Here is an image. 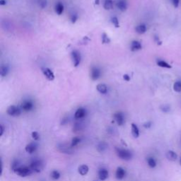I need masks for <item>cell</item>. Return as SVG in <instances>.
I'll list each match as a JSON object with an SVG mask.
<instances>
[{
	"label": "cell",
	"mask_w": 181,
	"mask_h": 181,
	"mask_svg": "<svg viewBox=\"0 0 181 181\" xmlns=\"http://www.w3.org/2000/svg\"><path fill=\"white\" fill-rule=\"evenodd\" d=\"M116 153L119 158H120L123 160L125 161H129L132 159V153L129 150L125 149V148H115Z\"/></svg>",
	"instance_id": "6da1fadb"
},
{
	"label": "cell",
	"mask_w": 181,
	"mask_h": 181,
	"mask_svg": "<svg viewBox=\"0 0 181 181\" xmlns=\"http://www.w3.org/2000/svg\"><path fill=\"white\" fill-rule=\"evenodd\" d=\"M13 172L17 174L18 176L21 178H25L29 176L30 175L33 173V171L30 167L27 166H19L17 168H16Z\"/></svg>",
	"instance_id": "7a4b0ae2"
},
{
	"label": "cell",
	"mask_w": 181,
	"mask_h": 181,
	"mask_svg": "<svg viewBox=\"0 0 181 181\" xmlns=\"http://www.w3.org/2000/svg\"><path fill=\"white\" fill-rule=\"evenodd\" d=\"M29 167L31 168L33 172L40 173L44 168V163L42 160L36 159L31 162Z\"/></svg>",
	"instance_id": "3957f363"
},
{
	"label": "cell",
	"mask_w": 181,
	"mask_h": 181,
	"mask_svg": "<svg viewBox=\"0 0 181 181\" xmlns=\"http://www.w3.org/2000/svg\"><path fill=\"white\" fill-rule=\"evenodd\" d=\"M21 112H22V110H21V108L13 105H10L7 110V114L10 116H12V117H18L21 114Z\"/></svg>",
	"instance_id": "277c9868"
},
{
	"label": "cell",
	"mask_w": 181,
	"mask_h": 181,
	"mask_svg": "<svg viewBox=\"0 0 181 181\" xmlns=\"http://www.w3.org/2000/svg\"><path fill=\"white\" fill-rule=\"evenodd\" d=\"M72 63L75 67H77L81 63V60H82V56L79 52L77 50H73L71 54Z\"/></svg>",
	"instance_id": "5b68a950"
},
{
	"label": "cell",
	"mask_w": 181,
	"mask_h": 181,
	"mask_svg": "<svg viewBox=\"0 0 181 181\" xmlns=\"http://www.w3.org/2000/svg\"><path fill=\"white\" fill-rule=\"evenodd\" d=\"M34 104L31 100H25L21 105V108L25 112H29L33 109Z\"/></svg>",
	"instance_id": "8992f818"
},
{
	"label": "cell",
	"mask_w": 181,
	"mask_h": 181,
	"mask_svg": "<svg viewBox=\"0 0 181 181\" xmlns=\"http://www.w3.org/2000/svg\"><path fill=\"white\" fill-rule=\"evenodd\" d=\"M90 76L93 81H97L101 77V70L98 67H93L91 69Z\"/></svg>",
	"instance_id": "52a82bcc"
},
{
	"label": "cell",
	"mask_w": 181,
	"mask_h": 181,
	"mask_svg": "<svg viewBox=\"0 0 181 181\" xmlns=\"http://www.w3.org/2000/svg\"><path fill=\"white\" fill-rule=\"evenodd\" d=\"M58 149L60 152L63 153H67V154H72L74 153V150H73L71 146H67V144H61L58 146Z\"/></svg>",
	"instance_id": "ba28073f"
},
{
	"label": "cell",
	"mask_w": 181,
	"mask_h": 181,
	"mask_svg": "<svg viewBox=\"0 0 181 181\" xmlns=\"http://www.w3.org/2000/svg\"><path fill=\"white\" fill-rule=\"evenodd\" d=\"M114 119L119 126H123L125 122V116L122 112H117L114 114Z\"/></svg>",
	"instance_id": "9c48e42d"
},
{
	"label": "cell",
	"mask_w": 181,
	"mask_h": 181,
	"mask_svg": "<svg viewBox=\"0 0 181 181\" xmlns=\"http://www.w3.org/2000/svg\"><path fill=\"white\" fill-rule=\"evenodd\" d=\"M42 71H43V74H44V76L46 77V79L52 82V81L55 79V74H54L53 72L50 69L48 68V67H45V68L42 69Z\"/></svg>",
	"instance_id": "30bf717a"
},
{
	"label": "cell",
	"mask_w": 181,
	"mask_h": 181,
	"mask_svg": "<svg viewBox=\"0 0 181 181\" xmlns=\"http://www.w3.org/2000/svg\"><path fill=\"white\" fill-rule=\"evenodd\" d=\"M86 115V110L83 108H78L76 112L74 113V118L77 120H80V119H82L85 117Z\"/></svg>",
	"instance_id": "8fae6325"
},
{
	"label": "cell",
	"mask_w": 181,
	"mask_h": 181,
	"mask_svg": "<svg viewBox=\"0 0 181 181\" xmlns=\"http://www.w3.org/2000/svg\"><path fill=\"white\" fill-rule=\"evenodd\" d=\"M125 175H126L125 170L123 168H122V167H118L115 171L116 178H117V179L119 180H123V178L125 177Z\"/></svg>",
	"instance_id": "7c38bea8"
},
{
	"label": "cell",
	"mask_w": 181,
	"mask_h": 181,
	"mask_svg": "<svg viewBox=\"0 0 181 181\" xmlns=\"http://www.w3.org/2000/svg\"><path fill=\"white\" fill-rule=\"evenodd\" d=\"M37 148H38V145H37L36 143V142H31V143H30V144H27L26 146L25 150L27 153L31 154V153H33L36 152Z\"/></svg>",
	"instance_id": "4fadbf2b"
},
{
	"label": "cell",
	"mask_w": 181,
	"mask_h": 181,
	"mask_svg": "<svg viewBox=\"0 0 181 181\" xmlns=\"http://www.w3.org/2000/svg\"><path fill=\"white\" fill-rule=\"evenodd\" d=\"M108 176H109V172L107 169L101 168V169L99 170L98 178H99L100 180H102V181H104V180L108 179Z\"/></svg>",
	"instance_id": "5bb4252c"
},
{
	"label": "cell",
	"mask_w": 181,
	"mask_h": 181,
	"mask_svg": "<svg viewBox=\"0 0 181 181\" xmlns=\"http://www.w3.org/2000/svg\"><path fill=\"white\" fill-rule=\"evenodd\" d=\"M116 5L118 9L121 12H125L128 9V2L126 0H118Z\"/></svg>",
	"instance_id": "9a60e30c"
},
{
	"label": "cell",
	"mask_w": 181,
	"mask_h": 181,
	"mask_svg": "<svg viewBox=\"0 0 181 181\" xmlns=\"http://www.w3.org/2000/svg\"><path fill=\"white\" fill-rule=\"evenodd\" d=\"M142 48V43L139 41H137V40H133L131 43L130 45V50L133 52H135V51H138L140 50Z\"/></svg>",
	"instance_id": "2e32d148"
},
{
	"label": "cell",
	"mask_w": 181,
	"mask_h": 181,
	"mask_svg": "<svg viewBox=\"0 0 181 181\" xmlns=\"http://www.w3.org/2000/svg\"><path fill=\"white\" fill-rule=\"evenodd\" d=\"M96 89L101 94H106L108 91V86L105 83H98L96 86Z\"/></svg>",
	"instance_id": "e0dca14e"
},
{
	"label": "cell",
	"mask_w": 181,
	"mask_h": 181,
	"mask_svg": "<svg viewBox=\"0 0 181 181\" xmlns=\"http://www.w3.org/2000/svg\"><path fill=\"white\" fill-rule=\"evenodd\" d=\"M64 7L62 2H58L55 6V12L58 15H62L64 12Z\"/></svg>",
	"instance_id": "ac0fdd59"
},
{
	"label": "cell",
	"mask_w": 181,
	"mask_h": 181,
	"mask_svg": "<svg viewBox=\"0 0 181 181\" xmlns=\"http://www.w3.org/2000/svg\"><path fill=\"white\" fill-rule=\"evenodd\" d=\"M131 131H132V134L134 138H138V137H139V129L136 124L132 123Z\"/></svg>",
	"instance_id": "d6986e66"
},
{
	"label": "cell",
	"mask_w": 181,
	"mask_h": 181,
	"mask_svg": "<svg viewBox=\"0 0 181 181\" xmlns=\"http://www.w3.org/2000/svg\"><path fill=\"white\" fill-rule=\"evenodd\" d=\"M89 171V168L87 165L83 164L82 166H80L79 168H78V173L82 176H84V175H87Z\"/></svg>",
	"instance_id": "ffe728a7"
},
{
	"label": "cell",
	"mask_w": 181,
	"mask_h": 181,
	"mask_svg": "<svg viewBox=\"0 0 181 181\" xmlns=\"http://www.w3.org/2000/svg\"><path fill=\"white\" fill-rule=\"evenodd\" d=\"M9 72V67L7 64H2L0 68V75L2 77H7Z\"/></svg>",
	"instance_id": "44dd1931"
},
{
	"label": "cell",
	"mask_w": 181,
	"mask_h": 181,
	"mask_svg": "<svg viewBox=\"0 0 181 181\" xmlns=\"http://www.w3.org/2000/svg\"><path fill=\"white\" fill-rule=\"evenodd\" d=\"M108 147V145L106 142H101L100 143H98V145H97L96 148H97V150H98V152L103 153L107 150Z\"/></svg>",
	"instance_id": "7402d4cb"
},
{
	"label": "cell",
	"mask_w": 181,
	"mask_h": 181,
	"mask_svg": "<svg viewBox=\"0 0 181 181\" xmlns=\"http://www.w3.org/2000/svg\"><path fill=\"white\" fill-rule=\"evenodd\" d=\"M166 158L170 161H175L178 159V155L173 151H168L166 153Z\"/></svg>",
	"instance_id": "603a6c76"
},
{
	"label": "cell",
	"mask_w": 181,
	"mask_h": 181,
	"mask_svg": "<svg viewBox=\"0 0 181 181\" xmlns=\"http://www.w3.org/2000/svg\"><path fill=\"white\" fill-rule=\"evenodd\" d=\"M147 26L145 25V24H139V25L137 26L136 28H135V31L137 33L139 34H144L146 32H147Z\"/></svg>",
	"instance_id": "cb8c5ba5"
},
{
	"label": "cell",
	"mask_w": 181,
	"mask_h": 181,
	"mask_svg": "<svg viewBox=\"0 0 181 181\" xmlns=\"http://www.w3.org/2000/svg\"><path fill=\"white\" fill-rule=\"evenodd\" d=\"M147 162L148 166L152 168H154L156 167V165H157V163H156V161L155 160V158L153 157H152V156H149L147 158Z\"/></svg>",
	"instance_id": "d4e9b609"
},
{
	"label": "cell",
	"mask_w": 181,
	"mask_h": 181,
	"mask_svg": "<svg viewBox=\"0 0 181 181\" xmlns=\"http://www.w3.org/2000/svg\"><path fill=\"white\" fill-rule=\"evenodd\" d=\"M103 7L106 10H111L113 8V0H105L103 3Z\"/></svg>",
	"instance_id": "484cf974"
},
{
	"label": "cell",
	"mask_w": 181,
	"mask_h": 181,
	"mask_svg": "<svg viewBox=\"0 0 181 181\" xmlns=\"http://www.w3.org/2000/svg\"><path fill=\"white\" fill-rule=\"evenodd\" d=\"M50 176H51V178H52L53 180H58L59 179V178H60L61 174L58 171H57V170H54V171L51 172Z\"/></svg>",
	"instance_id": "4316f807"
},
{
	"label": "cell",
	"mask_w": 181,
	"mask_h": 181,
	"mask_svg": "<svg viewBox=\"0 0 181 181\" xmlns=\"http://www.w3.org/2000/svg\"><path fill=\"white\" fill-rule=\"evenodd\" d=\"M157 65L161 67H163V68H168V69L171 68V65H170L168 63H167L166 62H165L163 60H158Z\"/></svg>",
	"instance_id": "83f0119b"
},
{
	"label": "cell",
	"mask_w": 181,
	"mask_h": 181,
	"mask_svg": "<svg viewBox=\"0 0 181 181\" xmlns=\"http://www.w3.org/2000/svg\"><path fill=\"white\" fill-rule=\"evenodd\" d=\"M173 89L175 92L180 93L181 92V81H177L173 84Z\"/></svg>",
	"instance_id": "f1b7e54d"
},
{
	"label": "cell",
	"mask_w": 181,
	"mask_h": 181,
	"mask_svg": "<svg viewBox=\"0 0 181 181\" xmlns=\"http://www.w3.org/2000/svg\"><path fill=\"white\" fill-rule=\"evenodd\" d=\"M80 142H81V139L79 138V137H75L72 139L71 144H70V146H71L72 148H74V147H76V146H77L78 144H79V143H80Z\"/></svg>",
	"instance_id": "f546056e"
},
{
	"label": "cell",
	"mask_w": 181,
	"mask_h": 181,
	"mask_svg": "<svg viewBox=\"0 0 181 181\" xmlns=\"http://www.w3.org/2000/svg\"><path fill=\"white\" fill-rule=\"evenodd\" d=\"M102 43H104V44H108V43H110V39L109 38L108 36L106 33H103L102 34Z\"/></svg>",
	"instance_id": "4dcf8cb0"
},
{
	"label": "cell",
	"mask_w": 181,
	"mask_h": 181,
	"mask_svg": "<svg viewBox=\"0 0 181 181\" xmlns=\"http://www.w3.org/2000/svg\"><path fill=\"white\" fill-rule=\"evenodd\" d=\"M111 22L113 24V26L115 27V28H119V27H120V23H119V20L116 17H113L111 18Z\"/></svg>",
	"instance_id": "1f68e13d"
},
{
	"label": "cell",
	"mask_w": 181,
	"mask_h": 181,
	"mask_svg": "<svg viewBox=\"0 0 181 181\" xmlns=\"http://www.w3.org/2000/svg\"><path fill=\"white\" fill-rule=\"evenodd\" d=\"M161 110L162 112L167 113L171 110V107H170L168 105H163L161 106Z\"/></svg>",
	"instance_id": "d6a6232c"
},
{
	"label": "cell",
	"mask_w": 181,
	"mask_h": 181,
	"mask_svg": "<svg viewBox=\"0 0 181 181\" xmlns=\"http://www.w3.org/2000/svg\"><path fill=\"white\" fill-rule=\"evenodd\" d=\"M31 136L34 141H38V140L40 139V134H38V132H33L31 134Z\"/></svg>",
	"instance_id": "836d02e7"
},
{
	"label": "cell",
	"mask_w": 181,
	"mask_h": 181,
	"mask_svg": "<svg viewBox=\"0 0 181 181\" xmlns=\"http://www.w3.org/2000/svg\"><path fill=\"white\" fill-rule=\"evenodd\" d=\"M70 19H71V21H72V23H76V21L78 19V16L77 14H72L71 16V18H70Z\"/></svg>",
	"instance_id": "e575fe53"
},
{
	"label": "cell",
	"mask_w": 181,
	"mask_h": 181,
	"mask_svg": "<svg viewBox=\"0 0 181 181\" xmlns=\"http://www.w3.org/2000/svg\"><path fill=\"white\" fill-rule=\"evenodd\" d=\"M172 4L173 5L174 7L177 8L179 6V3H180V0H171Z\"/></svg>",
	"instance_id": "d590c367"
},
{
	"label": "cell",
	"mask_w": 181,
	"mask_h": 181,
	"mask_svg": "<svg viewBox=\"0 0 181 181\" xmlns=\"http://www.w3.org/2000/svg\"><path fill=\"white\" fill-rule=\"evenodd\" d=\"M152 123L151 122H147L144 124V128L146 129H149L152 127Z\"/></svg>",
	"instance_id": "8d00e7d4"
},
{
	"label": "cell",
	"mask_w": 181,
	"mask_h": 181,
	"mask_svg": "<svg viewBox=\"0 0 181 181\" xmlns=\"http://www.w3.org/2000/svg\"><path fill=\"white\" fill-rule=\"evenodd\" d=\"M123 79L128 82H129V81H130L131 78H130V76H129V75H128V74H124L123 75Z\"/></svg>",
	"instance_id": "74e56055"
},
{
	"label": "cell",
	"mask_w": 181,
	"mask_h": 181,
	"mask_svg": "<svg viewBox=\"0 0 181 181\" xmlns=\"http://www.w3.org/2000/svg\"><path fill=\"white\" fill-rule=\"evenodd\" d=\"M82 124H79V123H77L76 125L74 126V129H76V130H80V129H82Z\"/></svg>",
	"instance_id": "f35d334b"
},
{
	"label": "cell",
	"mask_w": 181,
	"mask_h": 181,
	"mask_svg": "<svg viewBox=\"0 0 181 181\" xmlns=\"http://www.w3.org/2000/svg\"><path fill=\"white\" fill-rule=\"evenodd\" d=\"M0 129H1V132H0V136H2L4 134V126L3 125H1V127H0Z\"/></svg>",
	"instance_id": "ab89813d"
},
{
	"label": "cell",
	"mask_w": 181,
	"mask_h": 181,
	"mask_svg": "<svg viewBox=\"0 0 181 181\" xmlns=\"http://www.w3.org/2000/svg\"><path fill=\"white\" fill-rule=\"evenodd\" d=\"M7 4V0H0V5L4 6V5Z\"/></svg>",
	"instance_id": "60d3db41"
},
{
	"label": "cell",
	"mask_w": 181,
	"mask_h": 181,
	"mask_svg": "<svg viewBox=\"0 0 181 181\" xmlns=\"http://www.w3.org/2000/svg\"><path fill=\"white\" fill-rule=\"evenodd\" d=\"M96 4H99V0H96Z\"/></svg>",
	"instance_id": "b9f144b4"
},
{
	"label": "cell",
	"mask_w": 181,
	"mask_h": 181,
	"mask_svg": "<svg viewBox=\"0 0 181 181\" xmlns=\"http://www.w3.org/2000/svg\"><path fill=\"white\" fill-rule=\"evenodd\" d=\"M180 166H181V158H180Z\"/></svg>",
	"instance_id": "7bdbcfd3"
}]
</instances>
